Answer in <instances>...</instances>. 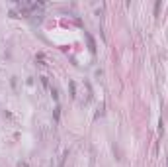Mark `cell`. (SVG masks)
<instances>
[{"instance_id": "3", "label": "cell", "mask_w": 168, "mask_h": 167, "mask_svg": "<svg viewBox=\"0 0 168 167\" xmlns=\"http://www.w3.org/2000/svg\"><path fill=\"white\" fill-rule=\"evenodd\" d=\"M65 157H67V154H65V155L61 157V163H59V167H65Z\"/></svg>"}, {"instance_id": "2", "label": "cell", "mask_w": 168, "mask_h": 167, "mask_svg": "<svg viewBox=\"0 0 168 167\" xmlns=\"http://www.w3.org/2000/svg\"><path fill=\"white\" fill-rule=\"evenodd\" d=\"M70 92H72V97H76V85L70 81Z\"/></svg>"}, {"instance_id": "1", "label": "cell", "mask_w": 168, "mask_h": 167, "mask_svg": "<svg viewBox=\"0 0 168 167\" xmlns=\"http://www.w3.org/2000/svg\"><path fill=\"white\" fill-rule=\"evenodd\" d=\"M84 35H86V41H88V49H90L92 53H96V41H94V38H92V34H88V32H86Z\"/></svg>"}, {"instance_id": "4", "label": "cell", "mask_w": 168, "mask_h": 167, "mask_svg": "<svg viewBox=\"0 0 168 167\" xmlns=\"http://www.w3.org/2000/svg\"><path fill=\"white\" fill-rule=\"evenodd\" d=\"M166 165H168V157H166Z\"/></svg>"}]
</instances>
